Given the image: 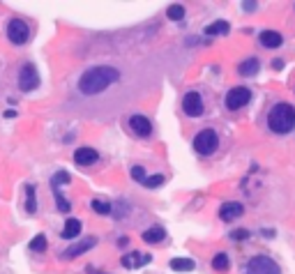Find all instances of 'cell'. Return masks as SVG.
<instances>
[{
	"label": "cell",
	"instance_id": "cell-18",
	"mask_svg": "<svg viewBox=\"0 0 295 274\" xmlns=\"http://www.w3.org/2000/svg\"><path fill=\"white\" fill-rule=\"evenodd\" d=\"M228 30H231V26H228V21H212L210 26H205V30L203 33L210 35V37H215V35H226Z\"/></svg>",
	"mask_w": 295,
	"mask_h": 274
},
{
	"label": "cell",
	"instance_id": "cell-21",
	"mask_svg": "<svg viewBox=\"0 0 295 274\" xmlns=\"http://www.w3.org/2000/svg\"><path fill=\"white\" fill-rule=\"evenodd\" d=\"M28 249L30 251H47V235H37L35 240H30V244H28Z\"/></svg>",
	"mask_w": 295,
	"mask_h": 274
},
{
	"label": "cell",
	"instance_id": "cell-2",
	"mask_svg": "<svg viewBox=\"0 0 295 274\" xmlns=\"http://www.w3.org/2000/svg\"><path fill=\"white\" fill-rule=\"evenodd\" d=\"M265 122H268V129L272 134H291L295 129V106H291L289 101H279L268 111Z\"/></svg>",
	"mask_w": 295,
	"mask_h": 274
},
{
	"label": "cell",
	"instance_id": "cell-11",
	"mask_svg": "<svg viewBox=\"0 0 295 274\" xmlns=\"http://www.w3.org/2000/svg\"><path fill=\"white\" fill-rule=\"evenodd\" d=\"M150 261H152V256H150V254H139V251L125 254L120 258L122 268H127V270H134V268H139V265H146V263H150Z\"/></svg>",
	"mask_w": 295,
	"mask_h": 274
},
{
	"label": "cell",
	"instance_id": "cell-19",
	"mask_svg": "<svg viewBox=\"0 0 295 274\" xmlns=\"http://www.w3.org/2000/svg\"><path fill=\"white\" fill-rule=\"evenodd\" d=\"M196 265L192 258H173L171 261V270H175V272H192Z\"/></svg>",
	"mask_w": 295,
	"mask_h": 274
},
{
	"label": "cell",
	"instance_id": "cell-17",
	"mask_svg": "<svg viewBox=\"0 0 295 274\" xmlns=\"http://www.w3.org/2000/svg\"><path fill=\"white\" fill-rule=\"evenodd\" d=\"M164 237H166V230L161 226H152L148 230H143V242H148V244H159Z\"/></svg>",
	"mask_w": 295,
	"mask_h": 274
},
{
	"label": "cell",
	"instance_id": "cell-16",
	"mask_svg": "<svg viewBox=\"0 0 295 274\" xmlns=\"http://www.w3.org/2000/svg\"><path fill=\"white\" fill-rule=\"evenodd\" d=\"M258 69H261V62H258V58H247V60H242L240 65H238V72H240L242 76H256V74H258Z\"/></svg>",
	"mask_w": 295,
	"mask_h": 274
},
{
	"label": "cell",
	"instance_id": "cell-15",
	"mask_svg": "<svg viewBox=\"0 0 295 274\" xmlns=\"http://www.w3.org/2000/svg\"><path fill=\"white\" fill-rule=\"evenodd\" d=\"M79 235H81V221L69 217V219L65 221V228H62V237H65V240H76Z\"/></svg>",
	"mask_w": 295,
	"mask_h": 274
},
{
	"label": "cell",
	"instance_id": "cell-20",
	"mask_svg": "<svg viewBox=\"0 0 295 274\" xmlns=\"http://www.w3.org/2000/svg\"><path fill=\"white\" fill-rule=\"evenodd\" d=\"M228 265H231V261H228V256L221 251V254H215V258H212V268L217 270V272H226Z\"/></svg>",
	"mask_w": 295,
	"mask_h": 274
},
{
	"label": "cell",
	"instance_id": "cell-27",
	"mask_svg": "<svg viewBox=\"0 0 295 274\" xmlns=\"http://www.w3.org/2000/svg\"><path fill=\"white\" fill-rule=\"evenodd\" d=\"M231 237H233V240H247L249 233H247V230H233V233H231Z\"/></svg>",
	"mask_w": 295,
	"mask_h": 274
},
{
	"label": "cell",
	"instance_id": "cell-3",
	"mask_svg": "<svg viewBox=\"0 0 295 274\" xmlns=\"http://www.w3.org/2000/svg\"><path fill=\"white\" fill-rule=\"evenodd\" d=\"M217 147H219V136H217V132H212V129H203V132H198V134H196L194 150L198 154L208 157V154L217 152Z\"/></svg>",
	"mask_w": 295,
	"mask_h": 274
},
{
	"label": "cell",
	"instance_id": "cell-26",
	"mask_svg": "<svg viewBox=\"0 0 295 274\" xmlns=\"http://www.w3.org/2000/svg\"><path fill=\"white\" fill-rule=\"evenodd\" d=\"M132 178H134L136 182H146V171H143L141 166H134L132 168Z\"/></svg>",
	"mask_w": 295,
	"mask_h": 274
},
{
	"label": "cell",
	"instance_id": "cell-4",
	"mask_svg": "<svg viewBox=\"0 0 295 274\" xmlns=\"http://www.w3.org/2000/svg\"><path fill=\"white\" fill-rule=\"evenodd\" d=\"M5 33H7V40L12 44H16V46H21V44H26L30 40V26L23 19H12L7 23Z\"/></svg>",
	"mask_w": 295,
	"mask_h": 274
},
{
	"label": "cell",
	"instance_id": "cell-9",
	"mask_svg": "<svg viewBox=\"0 0 295 274\" xmlns=\"http://www.w3.org/2000/svg\"><path fill=\"white\" fill-rule=\"evenodd\" d=\"M129 129H132L136 136L146 138V136L152 134V122L148 120L146 115H132V118H129Z\"/></svg>",
	"mask_w": 295,
	"mask_h": 274
},
{
	"label": "cell",
	"instance_id": "cell-6",
	"mask_svg": "<svg viewBox=\"0 0 295 274\" xmlns=\"http://www.w3.org/2000/svg\"><path fill=\"white\" fill-rule=\"evenodd\" d=\"M249 99H251V92L249 88L245 86H238V88H231L226 94V108L228 111H240L242 106H247Z\"/></svg>",
	"mask_w": 295,
	"mask_h": 274
},
{
	"label": "cell",
	"instance_id": "cell-13",
	"mask_svg": "<svg viewBox=\"0 0 295 274\" xmlns=\"http://www.w3.org/2000/svg\"><path fill=\"white\" fill-rule=\"evenodd\" d=\"M95 244H97V240L95 237H88V240H81V242H76V244H72V247L65 251V256L62 258H76V256H81V254H86L88 249H93Z\"/></svg>",
	"mask_w": 295,
	"mask_h": 274
},
{
	"label": "cell",
	"instance_id": "cell-28",
	"mask_svg": "<svg viewBox=\"0 0 295 274\" xmlns=\"http://www.w3.org/2000/svg\"><path fill=\"white\" fill-rule=\"evenodd\" d=\"M242 7H245L247 12H251V9H256V7H258V5H256V2H245V5H242Z\"/></svg>",
	"mask_w": 295,
	"mask_h": 274
},
{
	"label": "cell",
	"instance_id": "cell-12",
	"mask_svg": "<svg viewBox=\"0 0 295 274\" xmlns=\"http://www.w3.org/2000/svg\"><path fill=\"white\" fill-rule=\"evenodd\" d=\"M97 159H99V154H97V150H93V147H79V150L74 152V161H76L79 166H93Z\"/></svg>",
	"mask_w": 295,
	"mask_h": 274
},
{
	"label": "cell",
	"instance_id": "cell-14",
	"mask_svg": "<svg viewBox=\"0 0 295 274\" xmlns=\"http://www.w3.org/2000/svg\"><path fill=\"white\" fill-rule=\"evenodd\" d=\"M282 42H284V37H282V33H277V30H263L261 33V44L265 48H279Z\"/></svg>",
	"mask_w": 295,
	"mask_h": 274
},
{
	"label": "cell",
	"instance_id": "cell-10",
	"mask_svg": "<svg viewBox=\"0 0 295 274\" xmlns=\"http://www.w3.org/2000/svg\"><path fill=\"white\" fill-rule=\"evenodd\" d=\"M245 214V205L242 203H224V205L219 207V219L221 221H235L238 217H242Z\"/></svg>",
	"mask_w": 295,
	"mask_h": 274
},
{
	"label": "cell",
	"instance_id": "cell-7",
	"mask_svg": "<svg viewBox=\"0 0 295 274\" xmlns=\"http://www.w3.org/2000/svg\"><path fill=\"white\" fill-rule=\"evenodd\" d=\"M19 88L23 92H33L35 88H40V74L35 69V65H23L19 72Z\"/></svg>",
	"mask_w": 295,
	"mask_h": 274
},
{
	"label": "cell",
	"instance_id": "cell-24",
	"mask_svg": "<svg viewBox=\"0 0 295 274\" xmlns=\"http://www.w3.org/2000/svg\"><path fill=\"white\" fill-rule=\"evenodd\" d=\"M164 180H166V178H164L161 173H157V175H150V178H146V182H143V184H146V187H150V189H157V187H161V184H164Z\"/></svg>",
	"mask_w": 295,
	"mask_h": 274
},
{
	"label": "cell",
	"instance_id": "cell-25",
	"mask_svg": "<svg viewBox=\"0 0 295 274\" xmlns=\"http://www.w3.org/2000/svg\"><path fill=\"white\" fill-rule=\"evenodd\" d=\"M26 196H28V201H26V210L30 214L37 210V203H35V187H26Z\"/></svg>",
	"mask_w": 295,
	"mask_h": 274
},
{
	"label": "cell",
	"instance_id": "cell-29",
	"mask_svg": "<svg viewBox=\"0 0 295 274\" xmlns=\"http://www.w3.org/2000/svg\"><path fill=\"white\" fill-rule=\"evenodd\" d=\"M272 67H275V69H282V67H284V60H272Z\"/></svg>",
	"mask_w": 295,
	"mask_h": 274
},
{
	"label": "cell",
	"instance_id": "cell-22",
	"mask_svg": "<svg viewBox=\"0 0 295 274\" xmlns=\"http://www.w3.org/2000/svg\"><path fill=\"white\" fill-rule=\"evenodd\" d=\"M166 16L171 21H182V19H185V7H182V5H171L166 9Z\"/></svg>",
	"mask_w": 295,
	"mask_h": 274
},
{
	"label": "cell",
	"instance_id": "cell-8",
	"mask_svg": "<svg viewBox=\"0 0 295 274\" xmlns=\"http://www.w3.org/2000/svg\"><path fill=\"white\" fill-rule=\"evenodd\" d=\"M203 97L198 92H187L185 99H182V111L189 115V118H198L203 115Z\"/></svg>",
	"mask_w": 295,
	"mask_h": 274
},
{
	"label": "cell",
	"instance_id": "cell-1",
	"mask_svg": "<svg viewBox=\"0 0 295 274\" xmlns=\"http://www.w3.org/2000/svg\"><path fill=\"white\" fill-rule=\"evenodd\" d=\"M120 79V72L115 67H108V65H99V67H90L86 72L81 74L79 79V90L88 97H93V94H99L104 92L111 83Z\"/></svg>",
	"mask_w": 295,
	"mask_h": 274
},
{
	"label": "cell",
	"instance_id": "cell-23",
	"mask_svg": "<svg viewBox=\"0 0 295 274\" xmlns=\"http://www.w3.org/2000/svg\"><path fill=\"white\" fill-rule=\"evenodd\" d=\"M93 210H95L97 214H111V203L95 198V201H93Z\"/></svg>",
	"mask_w": 295,
	"mask_h": 274
},
{
	"label": "cell",
	"instance_id": "cell-30",
	"mask_svg": "<svg viewBox=\"0 0 295 274\" xmlns=\"http://www.w3.org/2000/svg\"><path fill=\"white\" fill-rule=\"evenodd\" d=\"M97 274H104V272H97Z\"/></svg>",
	"mask_w": 295,
	"mask_h": 274
},
{
	"label": "cell",
	"instance_id": "cell-5",
	"mask_svg": "<svg viewBox=\"0 0 295 274\" xmlns=\"http://www.w3.org/2000/svg\"><path fill=\"white\" fill-rule=\"evenodd\" d=\"M245 274H282V272H279V265L272 258H268V256H254L247 263Z\"/></svg>",
	"mask_w": 295,
	"mask_h": 274
}]
</instances>
